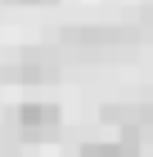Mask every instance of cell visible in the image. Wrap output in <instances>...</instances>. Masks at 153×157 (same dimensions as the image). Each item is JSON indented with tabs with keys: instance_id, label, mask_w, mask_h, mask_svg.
Returning <instances> with one entry per match:
<instances>
[{
	"instance_id": "obj_1",
	"label": "cell",
	"mask_w": 153,
	"mask_h": 157,
	"mask_svg": "<svg viewBox=\"0 0 153 157\" xmlns=\"http://www.w3.org/2000/svg\"><path fill=\"white\" fill-rule=\"evenodd\" d=\"M9 121H14V130L23 135V139H45L59 126V108L45 103V99H27V103H18V112Z\"/></svg>"
},
{
	"instance_id": "obj_2",
	"label": "cell",
	"mask_w": 153,
	"mask_h": 157,
	"mask_svg": "<svg viewBox=\"0 0 153 157\" xmlns=\"http://www.w3.org/2000/svg\"><path fill=\"white\" fill-rule=\"evenodd\" d=\"M63 40H68V45H122V40H135V32H131V27L90 23V27H68Z\"/></svg>"
}]
</instances>
